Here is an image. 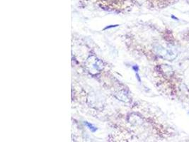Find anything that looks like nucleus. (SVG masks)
<instances>
[{"instance_id": "obj_1", "label": "nucleus", "mask_w": 189, "mask_h": 142, "mask_svg": "<svg viewBox=\"0 0 189 142\" xmlns=\"http://www.w3.org/2000/svg\"><path fill=\"white\" fill-rule=\"evenodd\" d=\"M84 124H86V125L87 126V127H89V129L90 130L92 131H93V132H94V131H96V129H97L95 127H94V126L92 125V124L88 123V122H84Z\"/></svg>"}]
</instances>
